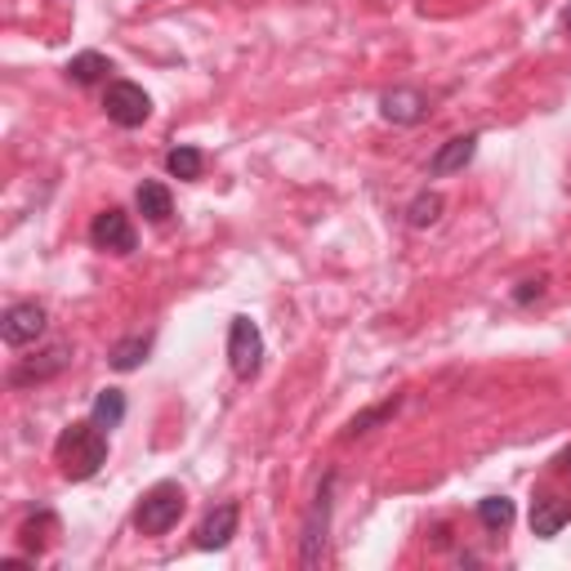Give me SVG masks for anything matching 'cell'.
Segmentation results:
<instances>
[{
  "label": "cell",
  "instance_id": "cell-3",
  "mask_svg": "<svg viewBox=\"0 0 571 571\" xmlns=\"http://www.w3.org/2000/svg\"><path fill=\"white\" fill-rule=\"evenodd\" d=\"M330 509H335V474L321 478L308 514H304V527H299V567L313 571L326 553V536H330Z\"/></svg>",
  "mask_w": 571,
  "mask_h": 571
},
{
  "label": "cell",
  "instance_id": "cell-9",
  "mask_svg": "<svg viewBox=\"0 0 571 571\" xmlns=\"http://www.w3.org/2000/svg\"><path fill=\"white\" fill-rule=\"evenodd\" d=\"M380 117L389 126H420L429 117V98L420 89H411V85H398V89H389L380 98Z\"/></svg>",
  "mask_w": 571,
  "mask_h": 571
},
{
  "label": "cell",
  "instance_id": "cell-6",
  "mask_svg": "<svg viewBox=\"0 0 571 571\" xmlns=\"http://www.w3.org/2000/svg\"><path fill=\"white\" fill-rule=\"evenodd\" d=\"M89 242H94V251H107V255H135L139 233H135V223L121 205H107L89 223Z\"/></svg>",
  "mask_w": 571,
  "mask_h": 571
},
{
  "label": "cell",
  "instance_id": "cell-23",
  "mask_svg": "<svg viewBox=\"0 0 571 571\" xmlns=\"http://www.w3.org/2000/svg\"><path fill=\"white\" fill-rule=\"evenodd\" d=\"M553 474H571V446L553 455Z\"/></svg>",
  "mask_w": 571,
  "mask_h": 571
},
{
  "label": "cell",
  "instance_id": "cell-14",
  "mask_svg": "<svg viewBox=\"0 0 571 571\" xmlns=\"http://www.w3.org/2000/svg\"><path fill=\"white\" fill-rule=\"evenodd\" d=\"M135 205H139V214H144L148 223H166V219L175 214V197H170V188H166V183H157V179L139 183Z\"/></svg>",
  "mask_w": 571,
  "mask_h": 571
},
{
  "label": "cell",
  "instance_id": "cell-12",
  "mask_svg": "<svg viewBox=\"0 0 571 571\" xmlns=\"http://www.w3.org/2000/svg\"><path fill=\"white\" fill-rule=\"evenodd\" d=\"M474 152H478V135H455V139H446V144L429 157V179H446V175H455V170H465V166L474 161Z\"/></svg>",
  "mask_w": 571,
  "mask_h": 571
},
{
  "label": "cell",
  "instance_id": "cell-18",
  "mask_svg": "<svg viewBox=\"0 0 571 571\" xmlns=\"http://www.w3.org/2000/svg\"><path fill=\"white\" fill-rule=\"evenodd\" d=\"M166 170H170L175 179H183V183H197V179H201V170H205V152H201V148H192V144H179V148H170Z\"/></svg>",
  "mask_w": 571,
  "mask_h": 571
},
{
  "label": "cell",
  "instance_id": "cell-8",
  "mask_svg": "<svg viewBox=\"0 0 571 571\" xmlns=\"http://www.w3.org/2000/svg\"><path fill=\"white\" fill-rule=\"evenodd\" d=\"M237 527H242V505L228 500V505H219V509H210V514L201 518L192 544H197V549H223L228 540L237 536Z\"/></svg>",
  "mask_w": 571,
  "mask_h": 571
},
{
  "label": "cell",
  "instance_id": "cell-16",
  "mask_svg": "<svg viewBox=\"0 0 571 571\" xmlns=\"http://www.w3.org/2000/svg\"><path fill=\"white\" fill-rule=\"evenodd\" d=\"M398 411H402V398L393 393L389 402H380V406H367L362 415H353V420L345 424V433H339V437H345V442H353V437H367L371 429H380V424H384V420H393Z\"/></svg>",
  "mask_w": 571,
  "mask_h": 571
},
{
  "label": "cell",
  "instance_id": "cell-1",
  "mask_svg": "<svg viewBox=\"0 0 571 571\" xmlns=\"http://www.w3.org/2000/svg\"><path fill=\"white\" fill-rule=\"evenodd\" d=\"M107 451H112V433H103L94 420H76L59 433L54 461H59L67 483H89L107 465Z\"/></svg>",
  "mask_w": 571,
  "mask_h": 571
},
{
  "label": "cell",
  "instance_id": "cell-7",
  "mask_svg": "<svg viewBox=\"0 0 571 571\" xmlns=\"http://www.w3.org/2000/svg\"><path fill=\"white\" fill-rule=\"evenodd\" d=\"M45 321H50L45 304H36V299L10 304L6 313H0V339H6L10 349H28V345H36V339L45 335Z\"/></svg>",
  "mask_w": 571,
  "mask_h": 571
},
{
  "label": "cell",
  "instance_id": "cell-11",
  "mask_svg": "<svg viewBox=\"0 0 571 571\" xmlns=\"http://www.w3.org/2000/svg\"><path fill=\"white\" fill-rule=\"evenodd\" d=\"M567 522H571V500H567V496L544 491V496L531 500V536H536V540H553Z\"/></svg>",
  "mask_w": 571,
  "mask_h": 571
},
{
  "label": "cell",
  "instance_id": "cell-15",
  "mask_svg": "<svg viewBox=\"0 0 571 571\" xmlns=\"http://www.w3.org/2000/svg\"><path fill=\"white\" fill-rule=\"evenodd\" d=\"M126 411H130V402H126L121 389H103V393L94 398V406H89V420H94L103 433H117L121 420H126Z\"/></svg>",
  "mask_w": 571,
  "mask_h": 571
},
{
  "label": "cell",
  "instance_id": "cell-2",
  "mask_svg": "<svg viewBox=\"0 0 571 571\" xmlns=\"http://www.w3.org/2000/svg\"><path fill=\"white\" fill-rule=\"evenodd\" d=\"M183 509H188L183 487L166 478V483H157V487L144 491V500L135 509V527H139V536H166L170 527H179Z\"/></svg>",
  "mask_w": 571,
  "mask_h": 571
},
{
  "label": "cell",
  "instance_id": "cell-21",
  "mask_svg": "<svg viewBox=\"0 0 571 571\" xmlns=\"http://www.w3.org/2000/svg\"><path fill=\"white\" fill-rule=\"evenodd\" d=\"M50 527H59V518H54L50 509H41V514H36V518H32L28 527H23V544H28V553H36V558L45 553L50 536H41V531H50Z\"/></svg>",
  "mask_w": 571,
  "mask_h": 571
},
{
  "label": "cell",
  "instance_id": "cell-19",
  "mask_svg": "<svg viewBox=\"0 0 571 571\" xmlns=\"http://www.w3.org/2000/svg\"><path fill=\"white\" fill-rule=\"evenodd\" d=\"M514 518H518V509H514L509 496H487V500H478V522H483L487 531H509Z\"/></svg>",
  "mask_w": 571,
  "mask_h": 571
},
{
  "label": "cell",
  "instance_id": "cell-10",
  "mask_svg": "<svg viewBox=\"0 0 571 571\" xmlns=\"http://www.w3.org/2000/svg\"><path fill=\"white\" fill-rule=\"evenodd\" d=\"M67 362H72V349H67V345H54V349H45L41 358H28V362H19V367L10 371V384H14V389L45 384V380H54L59 371H67Z\"/></svg>",
  "mask_w": 571,
  "mask_h": 571
},
{
  "label": "cell",
  "instance_id": "cell-20",
  "mask_svg": "<svg viewBox=\"0 0 571 571\" xmlns=\"http://www.w3.org/2000/svg\"><path fill=\"white\" fill-rule=\"evenodd\" d=\"M442 210H446V201H442L437 192H420V197L406 205V219H411V228H433V223L442 219Z\"/></svg>",
  "mask_w": 571,
  "mask_h": 571
},
{
  "label": "cell",
  "instance_id": "cell-24",
  "mask_svg": "<svg viewBox=\"0 0 571 571\" xmlns=\"http://www.w3.org/2000/svg\"><path fill=\"white\" fill-rule=\"evenodd\" d=\"M562 23H567V32H571V0H567V10H562Z\"/></svg>",
  "mask_w": 571,
  "mask_h": 571
},
{
  "label": "cell",
  "instance_id": "cell-5",
  "mask_svg": "<svg viewBox=\"0 0 571 571\" xmlns=\"http://www.w3.org/2000/svg\"><path fill=\"white\" fill-rule=\"evenodd\" d=\"M103 112H107L112 126L139 130V126L152 117V98H148V89L135 85V81H112V85L103 89Z\"/></svg>",
  "mask_w": 571,
  "mask_h": 571
},
{
  "label": "cell",
  "instance_id": "cell-13",
  "mask_svg": "<svg viewBox=\"0 0 571 571\" xmlns=\"http://www.w3.org/2000/svg\"><path fill=\"white\" fill-rule=\"evenodd\" d=\"M148 353H152V335H126V339H117V345H112L107 367L126 376V371H139V367L148 362Z\"/></svg>",
  "mask_w": 571,
  "mask_h": 571
},
{
  "label": "cell",
  "instance_id": "cell-4",
  "mask_svg": "<svg viewBox=\"0 0 571 571\" xmlns=\"http://www.w3.org/2000/svg\"><path fill=\"white\" fill-rule=\"evenodd\" d=\"M228 362H233L237 380H255L260 367H264V330L246 313H237L233 321H228Z\"/></svg>",
  "mask_w": 571,
  "mask_h": 571
},
{
  "label": "cell",
  "instance_id": "cell-22",
  "mask_svg": "<svg viewBox=\"0 0 571 571\" xmlns=\"http://www.w3.org/2000/svg\"><path fill=\"white\" fill-rule=\"evenodd\" d=\"M540 295H544V277H536V282H522V286L514 290V304H522V308H527V304H531V299H540Z\"/></svg>",
  "mask_w": 571,
  "mask_h": 571
},
{
  "label": "cell",
  "instance_id": "cell-17",
  "mask_svg": "<svg viewBox=\"0 0 571 571\" xmlns=\"http://www.w3.org/2000/svg\"><path fill=\"white\" fill-rule=\"evenodd\" d=\"M107 72H112V59H103L98 50H85L67 63V81H76V85H98V81H107Z\"/></svg>",
  "mask_w": 571,
  "mask_h": 571
}]
</instances>
